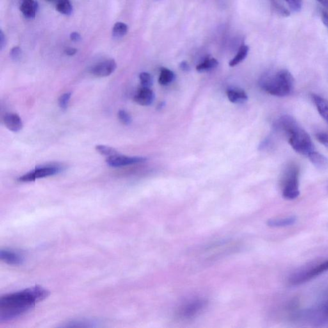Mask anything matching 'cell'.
I'll list each match as a JSON object with an SVG mask.
<instances>
[{"label": "cell", "mask_w": 328, "mask_h": 328, "mask_svg": "<svg viewBox=\"0 0 328 328\" xmlns=\"http://www.w3.org/2000/svg\"><path fill=\"white\" fill-rule=\"evenodd\" d=\"M47 1H54V0H47Z\"/></svg>", "instance_id": "obj_38"}, {"label": "cell", "mask_w": 328, "mask_h": 328, "mask_svg": "<svg viewBox=\"0 0 328 328\" xmlns=\"http://www.w3.org/2000/svg\"><path fill=\"white\" fill-rule=\"evenodd\" d=\"M6 45V37H5L3 32H0V48L3 50Z\"/></svg>", "instance_id": "obj_31"}, {"label": "cell", "mask_w": 328, "mask_h": 328, "mask_svg": "<svg viewBox=\"0 0 328 328\" xmlns=\"http://www.w3.org/2000/svg\"><path fill=\"white\" fill-rule=\"evenodd\" d=\"M77 53V50L75 48H68L67 50H65V54L68 56H74Z\"/></svg>", "instance_id": "obj_34"}, {"label": "cell", "mask_w": 328, "mask_h": 328, "mask_svg": "<svg viewBox=\"0 0 328 328\" xmlns=\"http://www.w3.org/2000/svg\"><path fill=\"white\" fill-rule=\"evenodd\" d=\"M275 127L276 130L285 134L289 144L299 154L308 157L309 153L315 150L308 133L298 125L292 117H281L277 119Z\"/></svg>", "instance_id": "obj_2"}, {"label": "cell", "mask_w": 328, "mask_h": 328, "mask_svg": "<svg viewBox=\"0 0 328 328\" xmlns=\"http://www.w3.org/2000/svg\"><path fill=\"white\" fill-rule=\"evenodd\" d=\"M180 68L181 70L183 71V72H189L190 70L189 65L187 63H186L185 61H183L182 63H181Z\"/></svg>", "instance_id": "obj_35"}, {"label": "cell", "mask_w": 328, "mask_h": 328, "mask_svg": "<svg viewBox=\"0 0 328 328\" xmlns=\"http://www.w3.org/2000/svg\"><path fill=\"white\" fill-rule=\"evenodd\" d=\"M299 169L295 164L286 167L281 181L282 195L288 200H293L299 196Z\"/></svg>", "instance_id": "obj_4"}, {"label": "cell", "mask_w": 328, "mask_h": 328, "mask_svg": "<svg viewBox=\"0 0 328 328\" xmlns=\"http://www.w3.org/2000/svg\"><path fill=\"white\" fill-rule=\"evenodd\" d=\"M97 321L91 319H82L74 320L68 322V324L64 325L65 327H95L97 326Z\"/></svg>", "instance_id": "obj_21"}, {"label": "cell", "mask_w": 328, "mask_h": 328, "mask_svg": "<svg viewBox=\"0 0 328 328\" xmlns=\"http://www.w3.org/2000/svg\"><path fill=\"white\" fill-rule=\"evenodd\" d=\"M261 88L270 95L285 97L290 95L294 87V79L286 70H281L272 75H267L261 79Z\"/></svg>", "instance_id": "obj_3"}, {"label": "cell", "mask_w": 328, "mask_h": 328, "mask_svg": "<svg viewBox=\"0 0 328 328\" xmlns=\"http://www.w3.org/2000/svg\"><path fill=\"white\" fill-rule=\"evenodd\" d=\"M118 118L123 125H130L132 123V118L129 113L124 110H121L118 112Z\"/></svg>", "instance_id": "obj_27"}, {"label": "cell", "mask_w": 328, "mask_h": 328, "mask_svg": "<svg viewBox=\"0 0 328 328\" xmlns=\"http://www.w3.org/2000/svg\"><path fill=\"white\" fill-rule=\"evenodd\" d=\"M117 64L114 60H108L96 64L91 69V73L97 77H107L116 70Z\"/></svg>", "instance_id": "obj_8"}, {"label": "cell", "mask_w": 328, "mask_h": 328, "mask_svg": "<svg viewBox=\"0 0 328 328\" xmlns=\"http://www.w3.org/2000/svg\"><path fill=\"white\" fill-rule=\"evenodd\" d=\"M288 5L289 8L293 12H299L302 7V0H285Z\"/></svg>", "instance_id": "obj_28"}, {"label": "cell", "mask_w": 328, "mask_h": 328, "mask_svg": "<svg viewBox=\"0 0 328 328\" xmlns=\"http://www.w3.org/2000/svg\"><path fill=\"white\" fill-rule=\"evenodd\" d=\"M307 157H308L309 160L316 168L321 169V170H324V169L327 168V158L324 155L317 152V151L315 150L312 151V152L309 153Z\"/></svg>", "instance_id": "obj_16"}, {"label": "cell", "mask_w": 328, "mask_h": 328, "mask_svg": "<svg viewBox=\"0 0 328 328\" xmlns=\"http://www.w3.org/2000/svg\"><path fill=\"white\" fill-rule=\"evenodd\" d=\"M10 56L13 61H18L20 59L21 56H22V50H21L20 47H14L11 50Z\"/></svg>", "instance_id": "obj_30"}, {"label": "cell", "mask_w": 328, "mask_h": 328, "mask_svg": "<svg viewBox=\"0 0 328 328\" xmlns=\"http://www.w3.org/2000/svg\"><path fill=\"white\" fill-rule=\"evenodd\" d=\"M139 79L142 87L150 88V87L152 86L153 83V79L150 73L146 72L141 73L139 75Z\"/></svg>", "instance_id": "obj_25"}, {"label": "cell", "mask_w": 328, "mask_h": 328, "mask_svg": "<svg viewBox=\"0 0 328 328\" xmlns=\"http://www.w3.org/2000/svg\"><path fill=\"white\" fill-rule=\"evenodd\" d=\"M322 20L323 24H324L325 27H326L328 30V12H325V11L322 12Z\"/></svg>", "instance_id": "obj_32"}, {"label": "cell", "mask_w": 328, "mask_h": 328, "mask_svg": "<svg viewBox=\"0 0 328 328\" xmlns=\"http://www.w3.org/2000/svg\"><path fill=\"white\" fill-rule=\"evenodd\" d=\"M96 150L102 155L110 157L112 156L119 154L118 151L111 146L105 145H97L96 146Z\"/></svg>", "instance_id": "obj_24"}, {"label": "cell", "mask_w": 328, "mask_h": 328, "mask_svg": "<svg viewBox=\"0 0 328 328\" xmlns=\"http://www.w3.org/2000/svg\"><path fill=\"white\" fill-rule=\"evenodd\" d=\"M155 100V94L150 88L142 87L134 96L135 102L142 106H149Z\"/></svg>", "instance_id": "obj_11"}, {"label": "cell", "mask_w": 328, "mask_h": 328, "mask_svg": "<svg viewBox=\"0 0 328 328\" xmlns=\"http://www.w3.org/2000/svg\"><path fill=\"white\" fill-rule=\"evenodd\" d=\"M249 52V47L247 45H243L240 47L239 50L235 57L229 62V65L231 67H234L242 63L246 58Z\"/></svg>", "instance_id": "obj_18"}, {"label": "cell", "mask_w": 328, "mask_h": 328, "mask_svg": "<svg viewBox=\"0 0 328 328\" xmlns=\"http://www.w3.org/2000/svg\"><path fill=\"white\" fill-rule=\"evenodd\" d=\"M206 302L204 300L198 299L186 304L181 308L179 315L181 317L187 318L192 317L200 312L202 309L205 308Z\"/></svg>", "instance_id": "obj_9"}, {"label": "cell", "mask_w": 328, "mask_h": 328, "mask_svg": "<svg viewBox=\"0 0 328 328\" xmlns=\"http://www.w3.org/2000/svg\"><path fill=\"white\" fill-rule=\"evenodd\" d=\"M63 167L59 165L52 164L47 165L46 166L38 167L34 170L30 171L29 173L20 176L18 181L20 182H34L38 179L48 177L56 175L63 171Z\"/></svg>", "instance_id": "obj_5"}, {"label": "cell", "mask_w": 328, "mask_h": 328, "mask_svg": "<svg viewBox=\"0 0 328 328\" xmlns=\"http://www.w3.org/2000/svg\"><path fill=\"white\" fill-rule=\"evenodd\" d=\"M38 8V3L34 0H22L20 10L25 18L32 20L35 18Z\"/></svg>", "instance_id": "obj_14"}, {"label": "cell", "mask_w": 328, "mask_h": 328, "mask_svg": "<svg viewBox=\"0 0 328 328\" xmlns=\"http://www.w3.org/2000/svg\"><path fill=\"white\" fill-rule=\"evenodd\" d=\"M219 65V63L216 59L214 58H208L205 60L203 63L197 66L196 70L198 72H205L208 71L214 70Z\"/></svg>", "instance_id": "obj_19"}, {"label": "cell", "mask_w": 328, "mask_h": 328, "mask_svg": "<svg viewBox=\"0 0 328 328\" xmlns=\"http://www.w3.org/2000/svg\"><path fill=\"white\" fill-rule=\"evenodd\" d=\"M0 258L5 263L14 266L20 265L24 261L22 254L11 249H2L0 251Z\"/></svg>", "instance_id": "obj_10"}, {"label": "cell", "mask_w": 328, "mask_h": 328, "mask_svg": "<svg viewBox=\"0 0 328 328\" xmlns=\"http://www.w3.org/2000/svg\"><path fill=\"white\" fill-rule=\"evenodd\" d=\"M328 270V260L320 263L318 265L314 266L313 267L309 268L308 270L299 273L293 277L292 283L298 285L305 283L307 281L311 280V279L319 276L322 273Z\"/></svg>", "instance_id": "obj_6"}, {"label": "cell", "mask_w": 328, "mask_h": 328, "mask_svg": "<svg viewBox=\"0 0 328 328\" xmlns=\"http://www.w3.org/2000/svg\"><path fill=\"white\" fill-rule=\"evenodd\" d=\"M49 295L47 289L36 285L3 295L0 299V322H8L21 317Z\"/></svg>", "instance_id": "obj_1"}, {"label": "cell", "mask_w": 328, "mask_h": 328, "mask_svg": "<svg viewBox=\"0 0 328 328\" xmlns=\"http://www.w3.org/2000/svg\"><path fill=\"white\" fill-rule=\"evenodd\" d=\"M296 221V218L290 217L285 219L270 220L268 222V225L272 227H286L293 225Z\"/></svg>", "instance_id": "obj_22"}, {"label": "cell", "mask_w": 328, "mask_h": 328, "mask_svg": "<svg viewBox=\"0 0 328 328\" xmlns=\"http://www.w3.org/2000/svg\"><path fill=\"white\" fill-rule=\"evenodd\" d=\"M57 4V10L64 15H71L73 12V7L70 0H54Z\"/></svg>", "instance_id": "obj_20"}, {"label": "cell", "mask_w": 328, "mask_h": 328, "mask_svg": "<svg viewBox=\"0 0 328 328\" xmlns=\"http://www.w3.org/2000/svg\"><path fill=\"white\" fill-rule=\"evenodd\" d=\"M70 38L71 40L73 41H75V42H77V41H79L80 40H81V37H80V34L77 33V32H73V33L71 34Z\"/></svg>", "instance_id": "obj_33"}, {"label": "cell", "mask_w": 328, "mask_h": 328, "mask_svg": "<svg viewBox=\"0 0 328 328\" xmlns=\"http://www.w3.org/2000/svg\"><path fill=\"white\" fill-rule=\"evenodd\" d=\"M175 79V75L170 70L167 68H162L160 71L158 83L162 86H167L172 83Z\"/></svg>", "instance_id": "obj_17"}, {"label": "cell", "mask_w": 328, "mask_h": 328, "mask_svg": "<svg viewBox=\"0 0 328 328\" xmlns=\"http://www.w3.org/2000/svg\"><path fill=\"white\" fill-rule=\"evenodd\" d=\"M147 158L142 157H127L121 155H116L108 157L106 162L108 166L112 167H121L130 165L139 164L146 162Z\"/></svg>", "instance_id": "obj_7"}, {"label": "cell", "mask_w": 328, "mask_h": 328, "mask_svg": "<svg viewBox=\"0 0 328 328\" xmlns=\"http://www.w3.org/2000/svg\"><path fill=\"white\" fill-rule=\"evenodd\" d=\"M227 96L231 103L241 104L247 102L248 97L246 93L242 89L233 88L227 91Z\"/></svg>", "instance_id": "obj_15"}, {"label": "cell", "mask_w": 328, "mask_h": 328, "mask_svg": "<svg viewBox=\"0 0 328 328\" xmlns=\"http://www.w3.org/2000/svg\"><path fill=\"white\" fill-rule=\"evenodd\" d=\"M316 1L328 11V0H316Z\"/></svg>", "instance_id": "obj_36"}, {"label": "cell", "mask_w": 328, "mask_h": 328, "mask_svg": "<svg viewBox=\"0 0 328 328\" xmlns=\"http://www.w3.org/2000/svg\"><path fill=\"white\" fill-rule=\"evenodd\" d=\"M72 97V93H64L63 95L60 96L59 98V105L61 109L66 110L68 109L69 103Z\"/></svg>", "instance_id": "obj_26"}, {"label": "cell", "mask_w": 328, "mask_h": 328, "mask_svg": "<svg viewBox=\"0 0 328 328\" xmlns=\"http://www.w3.org/2000/svg\"><path fill=\"white\" fill-rule=\"evenodd\" d=\"M323 313L326 316V318H328V302L324 305V308H323Z\"/></svg>", "instance_id": "obj_37"}, {"label": "cell", "mask_w": 328, "mask_h": 328, "mask_svg": "<svg viewBox=\"0 0 328 328\" xmlns=\"http://www.w3.org/2000/svg\"><path fill=\"white\" fill-rule=\"evenodd\" d=\"M128 32V26L123 23L119 22L115 24L113 31H112V36L114 38L119 40L125 36Z\"/></svg>", "instance_id": "obj_23"}, {"label": "cell", "mask_w": 328, "mask_h": 328, "mask_svg": "<svg viewBox=\"0 0 328 328\" xmlns=\"http://www.w3.org/2000/svg\"><path fill=\"white\" fill-rule=\"evenodd\" d=\"M4 122L8 129L13 132H18L24 127L22 119L19 115L15 113H8L4 116Z\"/></svg>", "instance_id": "obj_12"}, {"label": "cell", "mask_w": 328, "mask_h": 328, "mask_svg": "<svg viewBox=\"0 0 328 328\" xmlns=\"http://www.w3.org/2000/svg\"><path fill=\"white\" fill-rule=\"evenodd\" d=\"M316 139L320 143L328 148V132H320L316 135Z\"/></svg>", "instance_id": "obj_29"}, {"label": "cell", "mask_w": 328, "mask_h": 328, "mask_svg": "<svg viewBox=\"0 0 328 328\" xmlns=\"http://www.w3.org/2000/svg\"><path fill=\"white\" fill-rule=\"evenodd\" d=\"M311 99H312L318 113L328 124V100L322 98V96L315 95V94L311 95Z\"/></svg>", "instance_id": "obj_13"}]
</instances>
